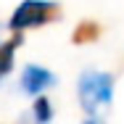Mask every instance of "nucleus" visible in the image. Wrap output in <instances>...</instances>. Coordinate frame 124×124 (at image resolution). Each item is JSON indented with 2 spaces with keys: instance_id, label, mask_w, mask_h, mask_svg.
Instances as JSON below:
<instances>
[{
  "instance_id": "f257e3e1",
  "label": "nucleus",
  "mask_w": 124,
  "mask_h": 124,
  "mask_svg": "<svg viewBox=\"0 0 124 124\" xmlns=\"http://www.w3.org/2000/svg\"><path fill=\"white\" fill-rule=\"evenodd\" d=\"M61 19V5L58 3H48V0H24L13 16L8 26L13 32H21V29H34V26H42L48 21H58Z\"/></svg>"
},
{
  "instance_id": "f03ea898",
  "label": "nucleus",
  "mask_w": 124,
  "mask_h": 124,
  "mask_svg": "<svg viewBox=\"0 0 124 124\" xmlns=\"http://www.w3.org/2000/svg\"><path fill=\"white\" fill-rule=\"evenodd\" d=\"M114 95V82L111 77L103 74V71H87L79 79V100H82V108L87 114H95L100 106L111 103Z\"/></svg>"
},
{
  "instance_id": "7ed1b4c3",
  "label": "nucleus",
  "mask_w": 124,
  "mask_h": 124,
  "mask_svg": "<svg viewBox=\"0 0 124 124\" xmlns=\"http://www.w3.org/2000/svg\"><path fill=\"white\" fill-rule=\"evenodd\" d=\"M55 79L50 74L48 69H42V66H26L24 69V77H21V87H24L29 95H37V93H42L48 85H53Z\"/></svg>"
},
{
  "instance_id": "20e7f679",
  "label": "nucleus",
  "mask_w": 124,
  "mask_h": 124,
  "mask_svg": "<svg viewBox=\"0 0 124 124\" xmlns=\"http://www.w3.org/2000/svg\"><path fill=\"white\" fill-rule=\"evenodd\" d=\"M19 45H21V34H16L13 40H8V42L0 45V79L13 69V55H16V48Z\"/></svg>"
},
{
  "instance_id": "39448f33",
  "label": "nucleus",
  "mask_w": 124,
  "mask_h": 124,
  "mask_svg": "<svg viewBox=\"0 0 124 124\" xmlns=\"http://www.w3.org/2000/svg\"><path fill=\"white\" fill-rule=\"evenodd\" d=\"M100 37V24L95 21H82V24H77L74 34H71V42L74 45H85V42H95Z\"/></svg>"
},
{
  "instance_id": "423d86ee",
  "label": "nucleus",
  "mask_w": 124,
  "mask_h": 124,
  "mask_svg": "<svg viewBox=\"0 0 124 124\" xmlns=\"http://www.w3.org/2000/svg\"><path fill=\"white\" fill-rule=\"evenodd\" d=\"M32 114H34V119H37L40 124H48L50 119H53V106H50V100L48 98H37Z\"/></svg>"
},
{
  "instance_id": "0eeeda50",
  "label": "nucleus",
  "mask_w": 124,
  "mask_h": 124,
  "mask_svg": "<svg viewBox=\"0 0 124 124\" xmlns=\"http://www.w3.org/2000/svg\"><path fill=\"white\" fill-rule=\"evenodd\" d=\"M85 124H103V122H100V119H95V116H93V119H87V122H85Z\"/></svg>"
}]
</instances>
